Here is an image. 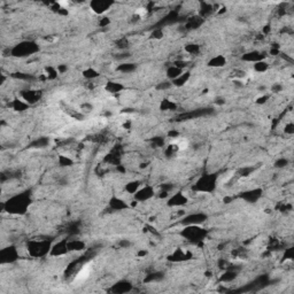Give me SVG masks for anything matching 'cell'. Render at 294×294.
Here are the masks:
<instances>
[{
    "instance_id": "6da1fadb",
    "label": "cell",
    "mask_w": 294,
    "mask_h": 294,
    "mask_svg": "<svg viewBox=\"0 0 294 294\" xmlns=\"http://www.w3.org/2000/svg\"><path fill=\"white\" fill-rule=\"evenodd\" d=\"M35 49H36V47H33L32 44L25 43V47H23V44H22V45H20V46H17V47H15V48L13 49V54L16 55V56H23V55H28L30 54V53H33Z\"/></svg>"
},
{
    "instance_id": "7a4b0ae2",
    "label": "cell",
    "mask_w": 294,
    "mask_h": 294,
    "mask_svg": "<svg viewBox=\"0 0 294 294\" xmlns=\"http://www.w3.org/2000/svg\"><path fill=\"white\" fill-rule=\"evenodd\" d=\"M202 233H203V231L200 229H198L196 226H191V228L185 230L186 237L191 240H193V238H194V239H200V238L202 237Z\"/></svg>"
},
{
    "instance_id": "3957f363",
    "label": "cell",
    "mask_w": 294,
    "mask_h": 294,
    "mask_svg": "<svg viewBox=\"0 0 294 294\" xmlns=\"http://www.w3.org/2000/svg\"><path fill=\"white\" fill-rule=\"evenodd\" d=\"M153 195V191L151 187H145V189H142L140 191H137L136 192V198L137 200H146L148 198H151Z\"/></svg>"
},
{
    "instance_id": "277c9868",
    "label": "cell",
    "mask_w": 294,
    "mask_h": 294,
    "mask_svg": "<svg viewBox=\"0 0 294 294\" xmlns=\"http://www.w3.org/2000/svg\"><path fill=\"white\" fill-rule=\"evenodd\" d=\"M91 6L93 7V11L100 14V13H104L105 11H107V8L110 6V4L109 2H104V1H97V2L91 4Z\"/></svg>"
},
{
    "instance_id": "5b68a950",
    "label": "cell",
    "mask_w": 294,
    "mask_h": 294,
    "mask_svg": "<svg viewBox=\"0 0 294 294\" xmlns=\"http://www.w3.org/2000/svg\"><path fill=\"white\" fill-rule=\"evenodd\" d=\"M23 99H24V101L25 102H36L37 100L39 99V94L37 93V91H27V92H24L23 94Z\"/></svg>"
},
{
    "instance_id": "8992f818",
    "label": "cell",
    "mask_w": 294,
    "mask_h": 294,
    "mask_svg": "<svg viewBox=\"0 0 294 294\" xmlns=\"http://www.w3.org/2000/svg\"><path fill=\"white\" fill-rule=\"evenodd\" d=\"M186 202V198L184 195H182V194H176V195L170 200V205L171 206H179V205H183V203H185Z\"/></svg>"
},
{
    "instance_id": "52a82bcc",
    "label": "cell",
    "mask_w": 294,
    "mask_h": 294,
    "mask_svg": "<svg viewBox=\"0 0 294 294\" xmlns=\"http://www.w3.org/2000/svg\"><path fill=\"white\" fill-rule=\"evenodd\" d=\"M122 87L123 86H122L121 84H119V83L109 82L108 84L106 85V90L112 93H116V92H120L121 90H122Z\"/></svg>"
},
{
    "instance_id": "ba28073f",
    "label": "cell",
    "mask_w": 294,
    "mask_h": 294,
    "mask_svg": "<svg viewBox=\"0 0 294 294\" xmlns=\"http://www.w3.org/2000/svg\"><path fill=\"white\" fill-rule=\"evenodd\" d=\"M180 75H182V69L178 68V67H176V65H174V67H171V68H169L168 69V76L170 77V78L176 79V78L179 77Z\"/></svg>"
},
{
    "instance_id": "9c48e42d",
    "label": "cell",
    "mask_w": 294,
    "mask_h": 294,
    "mask_svg": "<svg viewBox=\"0 0 294 294\" xmlns=\"http://www.w3.org/2000/svg\"><path fill=\"white\" fill-rule=\"evenodd\" d=\"M225 65V59H224L223 56H216V58H214L212 60H210V62H209V65H212V67H222V65Z\"/></svg>"
},
{
    "instance_id": "30bf717a",
    "label": "cell",
    "mask_w": 294,
    "mask_h": 294,
    "mask_svg": "<svg viewBox=\"0 0 294 294\" xmlns=\"http://www.w3.org/2000/svg\"><path fill=\"white\" fill-rule=\"evenodd\" d=\"M13 108L15 110H24L25 108H28V105L24 104V101H21V100H15L14 104H13Z\"/></svg>"
},
{
    "instance_id": "8fae6325",
    "label": "cell",
    "mask_w": 294,
    "mask_h": 294,
    "mask_svg": "<svg viewBox=\"0 0 294 294\" xmlns=\"http://www.w3.org/2000/svg\"><path fill=\"white\" fill-rule=\"evenodd\" d=\"M84 247V244L81 241H74V242H69L68 244V249H75V251H79Z\"/></svg>"
},
{
    "instance_id": "7c38bea8",
    "label": "cell",
    "mask_w": 294,
    "mask_h": 294,
    "mask_svg": "<svg viewBox=\"0 0 294 294\" xmlns=\"http://www.w3.org/2000/svg\"><path fill=\"white\" fill-rule=\"evenodd\" d=\"M259 53L257 52H253V53H249V54H246V56H244V59L245 60H248V61H259L262 59V56H259Z\"/></svg>"
},
{
    "instance_id": "4fadbf2b",
    "label": "cell",
    "mask_w": 294,
    "mask_h": 294,
    "mask_svg": "<svg viewBox=\"0 0 294 294\" xmlns=\"http://www.w3.org/2000/svg\"><path fill=\"white\" fill-rule=\"evenodd\" d=\"M189 76H190L189 72H186L185 75L182 74L179 77H177L176 79H174V83L175 84H177V85H182V84H184V82H186V79L189 78Z\"/></svg>"
},
{
    "instance_id": "5bb4252c",
    "label": "cell",
    "mask_w": 294,
    "mask_h": 294,
    "mask_svg": "<svg viewBox=\"0 0 294 294\" xmlns=\"http://www.w3.org/2000/svg\"><path fill=\"white\" fill-rule=\"evenodd\" d=\"M138 187H139V183H138V182H135V183L128 184L126 190H128V192H130V193H136L137 190H138Z\"/></svg>"
},
{
    "instance_id": "9a60e30c",
    "label": "cell",
    "mask_w": 294,
    "mask_h": 294,
    "mask_svg": "<svg viewBox=\"0 0 294 294\" xmlns=\"http://www.w3.org/2000/svg\"><path fill=\"white\" fill-rule=\"evenodd\" d=\"M84 76L86 78H95V77H98V72L93 69H89V70L84 71Z\"/></svg>"
},
{
    "instance_id": "2e32d148",
    "label": "cell",
    "mask_w": 294,
    "mask_h": 294,
    "mask_svg": "<svg viewBox=\"0 0 294 294\" xmlns=\"http://www.w3.org/2000/svg\"><path fill=\"white\" fill-rule=\"evenodd\" d=\"M135 67L132 65V63H124V65H122L119 67V70L121 71H125V72H129L130 70H132Z\"/></svg>"
},
{
    "instance_id": "e0dca14e",
    "label": "cell",
    "mask_w": 294,
    "mask_h": 294,
    "mask_svg": "<svg viewBox=\"0 0 294 294\" xmlns=\"http://www.w3.org/2000/svg\"><path fill=\"white\" fill-rule=\"evenodd\" d=\"M268 65H266V63H263V62H261V61H259V62H256L255 65V70L256 71H264L266 69H267Z\"/></svg>"
},
{
    "instance_id": "ac0fdd59",
    "label": "cell",
    "mask_w": 294,
    "mask_h": 294,
    "mask_svg": "<svg viewBox=\"0 0 294 294\" xmlns=\"http://www.w3.org/2000/svg\"><path fill=\"white\" fill-rule=\"evenodd\" d=\"M236 278V273L233 272H228L224 275V277H222V280H226V282H229V280H232V279H234Z\"/></svg>"
},
{
    "instance_id": "d6986e66",
    "label": "cell",
    "mask_w": 294,
    "mask_h": 294,
    "mask_svg": "<svg viewBox=\"0 0 294 294\" xmlns=\"http://www.w3.org/2000/svg\"><path fill=\"white\" fill-rule=\"evenodd\" d=\"M186 51L190 52V53H196V52L199 51V48H198L196 45H189V46L186 47Z\"/></svg>"
},
{
    "instance_id": "ffe728a7",
    "label": "cell",
    "mask_w": 294,
    "mask_h": 294,
    "mask_svg": "<svg viewBox=\"0 0 294 294\" xmlns=\"http://www.w3.org/2000/svg\"><path fill=\"white\" fill-rule=\"evenodd\" d=\"M60 159H61V164L68 165V164H71V163H72V161H71L70 159L67 158V156H60Z\"/></svg>"
},
{
    "instance_id": "44dd1931",
    "label": "cell",
    "mask_w": 294,
    "mask_h": 294,
    "mask_svg": "<svg viewBox=\"0 0 294 294\" xmlns=\"http://www.w3.org/2000/svg\"><path fill=\"white\" fill-rule=\"evenodd\" d=\"M153 37H155V38H161V37H162V31H160V30H158V31H154V33H153Z\"/></svg>"
},
{
    "instance_id": "7402d4cb",
    "label": "cell",
    "mask_w": 294,
    "mask_h": 294,
    "mask_svg": "<svg viewBox=\"0 0 294 294\" xmlns=\"http://www.w3.org/2000/svg\"><path fill=\"white\" fill-rule=\"evenodd\" d=\"M287 164V161L286 160H280V161H278L277 162V167H284V165H286Z\"/></svg>"
},
{
    "instance_id": "603a6c76",
    "label": "cell",
    "mask_w": 294,
    "mask_h": 294,
    "mask_svg": "<svg viewBox=\"0 0 294 294\" xmlns=\"http://www.w3.org/2000/svg\"><path fill=\"white\" fill-rule=\"evenodd\" d=\"M267 99H268L267 95H263L262 98H259V99H257V102H259V104H263V102H264V101H266Z\"/></svg>"
},
{
    "instance_id": "cb8c5ba5",
    "label": "cell",
    "mask_w": 294,
    "mask_h": 294,
    "mask_svg": "<svg viewBox=\"0 0 294 294\" xmlns=\"http://www.w3.org/2000/svg\"><path fill=\"white\" fill-rule=\"evenodd\" d=\"M65 69H67V68H65V65H60V67H59V70H60L61 72L65 71Z\"/></svg>"
}]
</instances>
